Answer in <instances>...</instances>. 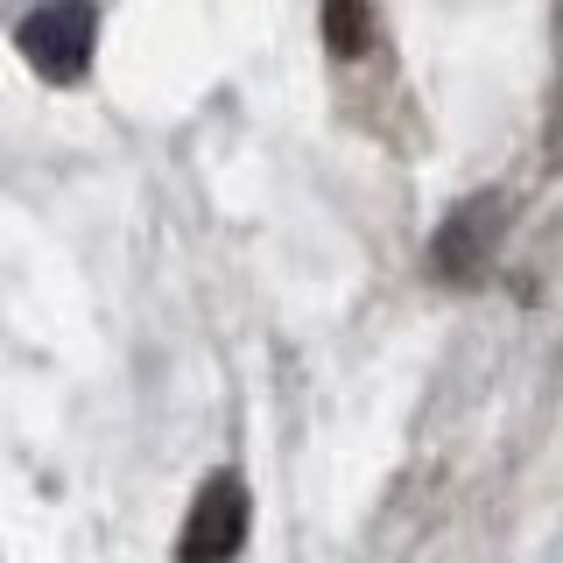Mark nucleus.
<instances>
[{
    "label": "nucleus",
    "mask_w": 563,
    "mask_h": 563,
    "mask_svg": "<svg viewBox=\"0 0 563 563\" xmlns=\"http://www.w3.org/2000/svg\"><path fill=\"white\" fill-rule=\"evenodd\" d=\"M240 542H246V479L240 472H211L190 521H184L176 563H233Z\"/></svg>",
    "instance_id": "f257e3e1"
},
{
    "label": "nucleus",
    "mask_w": 563,
    "mask_h": 563,
    "mask_svg": "<svg viewBox=\"0 0 563 563\" xmlns=\"http://www.w3.org/2000/svg\"><path fill=\"white\" fill-rule=\"evenodd\" d=\"M92 35H99L92 0H43L22 22V49L35 57L43 78H78L85 57H92Z\"/></svg>",
    "instance_id": "f03ea898"
},
{
    "label": "nucleus",
    "mask_w": 563,
    "mask_h": 563,
    "mask_svg": "<svg viewBox=\"0 0 563 563\" xmlns=\"http://www.w3.org/2000/svg\"><path fill=\"white\" fill-rule=\"evenodd\" d=\"M324 35H331L339 57H352V49L366 43V0H331V8H324Z\"/></svg>",
    "instance_id": "7ed1b4c3"
}]
</instances>
